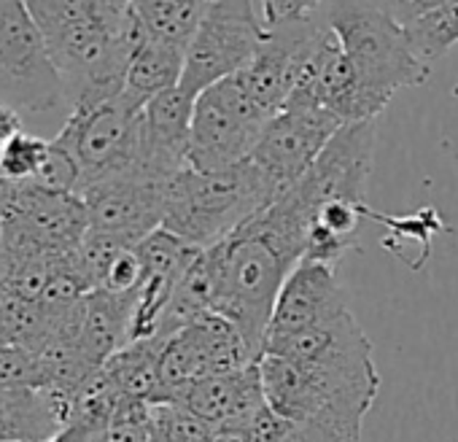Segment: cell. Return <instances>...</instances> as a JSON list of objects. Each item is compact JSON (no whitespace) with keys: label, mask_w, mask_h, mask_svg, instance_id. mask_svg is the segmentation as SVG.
<instances>
[{"label":"cell","mask_w":458,"mask_h":442,"mask_svg":"<svg viewBox=\"0 0 458 442\" xmlns=\"http://www.w3.org/2000/svg\"><path fill=\"white\" fill-rule=\"evenodd\" d=\"M324 0H251V6L265 30H276L286 22L313 17Z\"/></svg>","instance_id":"cell-27"},{"label":"cell","mask_w":458,"mask_h":442,"mask_svg":"<svg viewBox=\"0 0 458 442\" xmlns=\"http://www.w3.org/2000/svg\"><path fill=\"white\" fill-rule=\"evenodd\" d=\"M340 127L343 122L316 98L292 92L284 108L267 122L251 159L267 173L278 191H286L313 167Z\"/></svg>","instance_id":"cell-11"},{"label":"cell","mask_w":458,"mask_h":442,"mask_svg":"<svg viewBox=\"0 0 458 442\" xmlns=\"http://www.w3.org/2000/svg\"><path fill=\"white\" fill-rule=\"evenodd\" d=\"M89 233L81 194L0 178V249L4 259L25 254H71Z\"/></svg>","instance_id":"cell-5"},{"label":"cell","mask_w":458,"mask_h":442,"mask_svg":"<svg viewBox=\"0 0 458 442\" xmlns=\"http://www.w3.org/2000/svg\"><path fill=\"white\" fill-rule=\"evenodd\" d=\"M167 404H178L189 410L191 415H197L213 429L238 426L267 407L259 361L238 372L197 380L183 391H178L175 399Z\"/></svg>","instance_id":"cell-17"},{"label":"cell","mask_w":458,"mask_h":442,"mask_svg":"<svg viewBox=\"0 0 458 442\" xmlns=\"http://www.w3.org/2000/svg\"><path fill=\"white\" fill-rule=\"evenodd\" d=\"M270 119L249 98L238 76L208 87L194 100L189 167L216 173L251 159Z\"/></svg>","instance_id":"cell-8"},{"label":"cell","mask_w":458,"mask_h":442,"mask_svg":"<svg viewBox=\"0 0 458 442\" xmlns=\"http://www.w3.org/2000/svg\"><path fill=\"white\" fill-rule=\"evenodd\" d=\"M151 402L122 399L100 442H151Z\"/></svg>","instance_id":"cell-26"},{"label":"cell","mask_w":458,"mask_h":442,"mask_svg":"<svg viewBox=\"0 0 458 442\" xmlns=\"http://www.w3.org/2000/svg\"><path fill=\"white\" fill-rule=\"evenodd\" d=\"M267 30L251 0H210V6L186 47L181 87L199 95L208 87L241 73L259 52Z\"/></svg>","instance_id":"cell-9"},{"label":"cell","mask_w":458,"mask_h":442,"mask_svg":"<svg viewBox=\"0 0 458 442\" xmlns=\"http://www.w3.org/2000/svg\"><path fill=\"white\" fill-rule=\"evenodd\" d=\"M165 186L167 181H148L143 175H119L87 186L81 200L87 205L89 230L138 246L162 230Z\"/></svg>","instance_id":"cell-13"},{"label":"cell","mask_w":458,"mask_h":442,"mask_svg":"<svg viewBox=\"0 0 458 442\" xmlns=\"http://www.w3.org/2000/svg\"><path fill=\"white\" fill-rule=\"evenodd\" d=\"M404 33L412 52L423 63L442 57L450 47L458 44V0H447L445 6L423 14L420 20L407 25Z\"/></svg>","instance_id":"cell-23"},{"label":"cell","mask_w":458,"mask_h":442,"mask_svg":"<svg viewBox=\"0 0 458 442\" xmlns=\"http://www.w3.org/2000/svg\"><path fill=\"white\" fill-rule=\"evenodd\" d=\"M22 4L44 36H52L73 22L89 20L116 6L114 0H22Z\"/></svg>","instance_id":"cell-25"},{"label":"cell","mask_w":458,"mask_h":442,"mask_svg":"<svg viewBox=\"0 0 458 442\" xmlns=\"http://www.w3.org/2000/svg\"><path fill=\"white\" fill-rule=\"evenodd\" d=\"M140 106L124 92L98 103H79L63 122L55 140L76 159L81 173L79 194L100 181L138 175Z\"/></svg>","instance_id":"cell-7"},{"label":"cell","mask_w":458,"mask_h":442,"mask_svg":"<svg viewBox=\"0 0 458 442\" xmlns=\"http://www.w3.org/2000/svg\"><path fill=\"white\" fill-rule=\"evenodd\" d=\"M194 100L197 98L178 84L143 106L138 175L148 181H170L189 167Z\"/></svg>","instance_id":"cell-14"},{"label":"cell","mask_w":458,"mask_h":442,"mask_svg":"<svg viewBox=\"0 0 458 442\" xmlns=\"http://www.w3.org/2000/svg\"><path fill=\"white\" fill-rule=\"evenodd\" d=\"M22 130V116L9 108L6 103H0V157H4L6 146L12 143V138Z\"/></svg>","instance_id":"cell-29"},{"label":"cell","mask_w":458,"mask_h":442,"mask_svg":"<svg viewBox=\"0 0 458 442\" xmlns=\"http://www.w3.org/2000/svg\"><path fill=\"white\" fill-rule=\"evenodd\" d=\"M138 254L143 262V278L132 305L130 343L157 337L165 308L183 273L199 257V249L189 246L186 241H181L167 230H157L138 243Z\"/></svg>","instance_id":"cell-16"},{"label":"cell","mask_w":458,"mask_h":442,"mask_svg":"<svg viewBox=\"0 0 458 442\" xmlns=\"http://www.w3.org/2000/svg\"><path fill=\"white\" fill-rule=\"evenodd\" d=\"M0 103L20 116L71 114L63 76L22 0H0Z\"/></svg>","instance_id":"cell-6"},{"label":"cell","mask_w":458,"mask_h":442,"mask_svg":"<svg viewBox=\"0 0 458 442\" xmlns=\"http://www.w3.org/2000/svg\"><path fill=\"white\" fill-rule=\"evenodd\" d=\"M259 359L251 353L249 343L238 332L233 321L218 313H205L175 335L165 337L162 364H159V394L154 404H167L186 386L213 378L238 372Z\"/></svg>","instance_id":"cell-10"},{"label":"cell","mask_w":458,"mask_h":442,"mask_svg":"<svg viewBox=\"0 0 458 442\" xmlns=\"http://www.w3.org/2000/svg\"><path fill=\"white\" fill-rule=\"evenodd\" d=\"M165 337H146L116 351L106 364V375L127 399L157 402L159 394V364H162Z\"/></svg>","instance_id":"cell-21"},{"label":"cell","mask_w":458,"mask_h":442,"mask_svg":"<svg viewBox=\"0 0 458 442\" xmlns=\"http://www.w3.org/2000/svg\"><path fill=\"white\" fill-rule=\"evenodd\" d=\"M122 399H127V396L119 394V388L111 383V378L100 367L76 388L68 426L57 439H63V442H100V437L108 429Z\"/></svg>","instance_id":"cell-20"},{"label":"cell","mask_w":458,"mask_h":442,"mask_svg":"<svg viewBox=\"0 0 458 442\" xmlns=\"http://www.w3.org/2000/svg\"><path fill=\"white\" fill-rule=\"evenodd\" d=\"M318 17L335 30L364 89L386 108L404 87H423L431 65L423 63L402 25L367 0H324Z\"/></svg>","instance_id":"cell-4"},{"label":"cell","mask_w":458,"mask_h":442,"mask_svg":"<svg viewBox=\"0 0 458 442\" xmlns=\"http://www.w3.org/2000/svg\"><path fill=\"white\" fill-rule=\"evenodd\" d=\"M278 194V186L254 159L216 173L186 167L165 186L162 230L208 251L265 210Z\"/></svg>","instance_id":"cell-3"},{"label":"cell","mask_w":458,"mask_h":442,"mask_svg":"<svg viewBox=\"0 0 458 442\" xmlns=\"http://www.w3.org/2000/svg\"><path fill=\"white\" fill-rule=\"evenodd\" d=\"M369 6H375L377 12H383L386 17H391L396 25L407 28L415 20H420L423 14L445 6L447 0H367Z\"/></svg>","instance_id":"cell-28"},{"label":"cell","mask_w":458,"mask_h":442,"mask_svg":"<svg viewBox=\"0 0 458 442\" xmlns=\"http://www.w3.org/2000/svg\"><path fill=\"white\" fill-rule=\"evenodd\" d=\"M308 221L278 194L265 210L208 249L213 276V313L233 321L251 353L262 359L270 319L289 273L305 259Z\"/></svg>","instance_id":"cell-1"},{"label":"cell","mask_w":458,"mask_h":442,"mask_svg":"<svg viewBox=\"0 0 458 442\" xmlns=\"http://www.w3.org/2000/svg\"><path fill=\"white\" fill-rule=\"evenodd\" d=\"M210 6V0H132L130 12L143 36L186 49Z\"/></svg>","instance_id":"cell-22"},{"label":"cell","mask_w":458,"mask_h":442,"mask_svg":"<svg viewBox=\"0 0 458 442\" xmlns=\"http://www.w3.org/2000/svg\"><path fill=\"white\" fill-rule=\"evenodd\" d=\"M348 294L337 278L335 265L302 259L286 278L267 329V343L284 340L302 329L318 327L348 313ZM267 348V345H265Z\"/></svg>","instance_id":"cell-15"},{"label":"cell","mask_w":458,"mask_h":442,"mask_svg":"<svg viewBox=\"0 0 458 442\" xmlns=\"http://www.w3.org/2000/svg\"><path fill=\"white\" fill-rule=\"evenodd\" d=\"M270 410L284 418L278 442H361V426L380 391L375 356L351 361L259 359Z\"/></svg>","instance_id":"cell-2"},{"label":"cell","mask_w":458,"mask_h":442,"mask_svg":"<svg viewBox=\"0 0 458 442\" xmlns=\"http://www.w3.org/2000/svg\"><path fill=\"white\" fill-rule=\"evenodd\" d=\"M73 394L0 386V442H52L71 418Z\"/></svg>","instance_id":"cell-18"},{"label":"cell","mask_w":458,"mask_h":442,"mask_svg":"<svg viewBox=\"0 0 458 442\" xmlns=\"http://www.w3.org/2000/svg\"><path fill=\"white\" fill-rule=\"evenodd\" d=\"M183 60H186V49H178L173 44H162V41L143 36L130 57V65H127L124 95L135 106L143 108L157 95L181 84Z\"/></svg>","instance_id":"cell-19"},{"label":"cell","mask_w":458,"mask_h":442,"mask_svg":"<svg viewBox=\"0 0 458 442\" xmlns=\"http://www.w3.org/2000/svg\"><path fill=\"white\" fill-rule=\"evenodd\" d=\"M49 146L52 140L20 130L6 146L4 157H0V178L12 183H33L47 165Z\"/></svg>","instance_id":"cell-24"},{"label":"cell","mask_w":458,"mask_h":442,"mask_svg":"<svg viewBox=\"0 0 458 442\" xmlns=\"http://www.w3.org/2000/svg\"><path fill=\"white\" fill-rule=\"evenodd\" d=\"M375 122H356L343 124L335 138L327 143L321 157L313 162V167L286 191L294 197V202L302 208L310 218L321 205L329 202H367V183L372 175L375 162Z\"/></svg>","instance_id":"cell-12"}]
</instances>
